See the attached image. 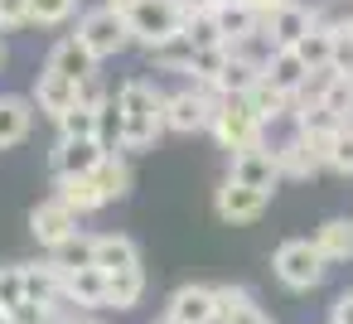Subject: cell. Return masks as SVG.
Here are the masks:
<instances>
[{
    "instance_id": "obj_16",
    "label": "cell",
    "mask_w": 353,
    "mask_h": 324,
    "mask_svg": "<svg viewBox=\"0 0 353 324\" xmlns=\"http://www.w3.org/2000/svg\"><path fill=\"white\" fill-rule=\"evenodd\" d=\"M34 97H15V92H6L0 97V150H10V145H20L30 131H34Z\"/></svg>"
},
{
    "instance_id": "obj_22",
    "label": "cell",
    "mask_w": 353,
    "mask_h": 324,
    "mask_svg": "<svg viewBox=\"0 0 353 324\" xmlns=\"http://www.w3.org/2000/svg\"><path fill=\"white\" fill-rule=\"evenodd\" d=\"M247 102H252V112L271 126V121H281V117H290L295 112V97L285 92V88H276L271 78H256V88L247 92Z\"/></svg>"
},
{
    "instance_id": "obj_7",
    "label": "cell",
    "mask_w": 353,
    "mask_h": 324,
    "mask_svg": "<svg viewBox=\"0 0 353 324\" xmlns=\"http://www.w3.org/2000/svg\"><path fill=\"white\" fill-rule=\"evenodd\" d=\"M102 155H107V145H102L97 136H59V145H54V155H49V170H54V179L92 174V170L102 165Z\"/></svg>"
},
{
    "instance_id": "obj_42",
    "label": "cell",
    "mask_w": 353,
    "mask_h": 324,
    "mask_svg": "<svg viewBox=\"0 0 353 324\" xmlns=\"http://www.w3.org/2000/svg\"><path fill=\"white\" fill-rule=\"evenodd\" d=\"M44 324H78V319H73L68 310H49V314H44Z\"/></svg>"
},
{
    "instance_id": "obj_6",
    "label": "cell",
    "mask_w": 353,
    "mask_h": 324,
    "mask_svg": "<svg viewBox=\"0 0 353 324\" xmlns=\"http://www.w3.org/2000/svg\"><path fill=\"white\" fill-rule=\"evenodd\" d=\"M218 102H223V97H218L208 83H189V88L170 92V102H165V131H179V136L208 131V126H213Z\"/></svg>"
},
{
    "instance_id": "obj_36",
    "label": "cell",
    "mask_w": 353,
    "mask_h": 324,
    "mask_svg": "<svg viewBox=\"0 0 353 324\" xmlns=\"http://www.w3.org/2000/svg\"><path fill=\"white\" fill-rule=\"evenodd\" d=\"M25 25H34L30 0H0V30H25Z\"/></svg>"
},
{
    "instance_id": "obj_15",
    "label": "cell",
    "mask_w": 353,
    "mask_h": 324,
    "mask_svg": "<svg viewBox=\"0 0 353 324\" xmlns=\"http://www.w3.org/2000/svg\"><path fill=\"white\" fill-rule=\"evenodd\" d=\"M44 68H54V73H63V78H73V83H88V78H97V59L88 54V44H83L78 34L59 39V44L49 49V63H44Z\"/></svg>"
},
{
    "instance_id": "obj_38",
    "label": "cell",
    "mask_w": 353,
    "mask_h": 324,
    "mask_svg": "<svg viewBox=\"0 0 353 324\" xmlns=\"http://www.w3.org/2000/svg\"><path fill=\"white\" fill-rule=\"evenodd\" d=\"M44 314H49V305H39V300H20V305L10 310L15 324H44Z\"/></svg>"
},
{
    "instance_id": "obj_50",
    "label": "cell",
    "mask_w": 353,
    "mask_h": 324,
    "mask_svg": "<svg viewBox=\"0 0 353 324\" xmlns=\"http://www.w3.org/2000/svg\"><path fill=\"white\" fill-rule=\"evenodd\" d=\"M155 324H174V319H155Z\"/></svg>"
},
{
    "instance_id": "obj_12",
    "label": "cell",
    "mask_w": 353,
    "mask_h": 324,
    "mask_svg": "<svg viewBox=\"0 0 353 324\" xmlns=\"http://www.w3.org/2000/svg\"><path fill=\"white\" fill-rule=\"evenodd\" d=\"M213 314H218V285H179L165 310V319L174 324H208Z\"/></svg>"
},
{
    "instance_id": "obj_49",
    "label": "cell",
    "mask_w": 353,
    "mask_h": 324,
    "mask_svg": "<svg viewBox=\"0 0 353 324\" xmlns=\"http://www.w3.org/2000/svg\"><path fill=\"white\" fill-rule=\"evenodd\" d=\"M0 324H15V319H10V314H6V319H0Z\"/></svg>"
},
{
    "instance_id": "obj_44",
    "label": "cell",
    "mask_w": 353,
    "mask_h": 324,
    "mask_svg": "<svg viewBox=\"0 0 353 324\" xmlns=\"http://www.w3.org/2000/svg\"><path fill=\"white\" fill-rule=\"evenodd\" d=\"M247 6H256L261 15H271V10H281V6H285V0H247Z\"/></svg>"
},
{
    "instance_id": "obj_17",
    "label": "cell",
    "mask_w": 353,
    "mask_h": 324,
    "mask_svg": "<svg viewBox=\"0 0 353 324\" xmlns=\"http://www.w3.org/2000/svg\"><path fill=\"white\" fill-rule=\"evenodd\" d=\"M92 266H102L107 276L126 271V266H141V247L126 232H102V237H92Z\"/></svg>"
},
{
    "instance_id": "obj_37",
    "label": "cell",
    "mask_w": 353,
    "mask_h": 324,
    "mask_svg": "<svg viewBox=\"0 0 353 324\" xmlns=\"http://www.w3.org/2000/svg\"><path fill=\"white\" fill-rule=\"evenodd\" d=\"M247 300H252L247 285H218V314H223V319H228L237 305H247Z\"/></svg>"
},
{
    "instance_id": "obj_27",
    "label": "cell",
    "mask_w": 353,
    "mask_h": 324,
    "mask_svg": "<svg viewBox=\"0 0 353 324\" xmlns=\"http://www.w3.org/2000/svg\"><path fill=\"white\" fill-rule=\"evenodd\" d=\"M256 78H261V68L232 54V59H228V68L218 73V83H213V92H218V97H247V92L256 88Z\"/></svg>"
},
{
    "instance_id": "obj_1",
    "label": "cell",
    "mask_w": 353,
    "mask_h": 324,
    "mask_svg": "<svg viewBox=\"0 0 353 324\" xmlns=\"http://www.w3.org/2000/svg\"><path fill=\"white\" fill-rule=\"evenodd\" d=\"M165 102L170 92H160L150 78H126L117 88V107H121V150H150L155 136L165 131Z\"/></svg>"
},
{
    "instance_id": "obj_5",
    "label": "cell",
    "mask_w": 353,
    "mask_h": 324,
    "mask_svg": "<svg viewBox=\"0 0 353 324\" xmlns=\"http://www.w3.org/2000/svg\"><path fill=\"white\" fill-rule=\"evenodd\" d=\"M78 39L88 44V54L102 63V59H117V54H126L136 39H131V25H126V15L121 10H112V6H97V10H88L83 20H78Z\"/></svg>"
},
{
    "instance_id": "obj_8",
    "label": "cell",
    "mask_w": 353,
    "mask_h": 324,
    "mask_svg": "<svg viewBox=\"0 0 353 324\" xmlns=\"http://www.w3.org/2000/svg\"><path fill=\"white\" fill-rule=\"evenodd\" d=\"M30 232H34V242L39 247H63L68 237H78V213L63 203V199H44V203H34L30 208Z\"/></svg>"
},
{
    "instance_id": "obj_46",
    "label": "cell",
    "mask_w": 353,
    "mask_h": 324,
    "mask_svg": "<svg viewBox=\"0 0 353 324\" xmlns=\"http://www.w3.org/2000/svg\"><path fill=\"white\" fill-rule=\"evenodd\" d=\"M218 6H242V0H218Z\"/></svg>"
},
{
    "instance_id": "obj_9",
    "label": "cell",
    "mask_w": 353,
    "mask_h": 324,
    "mask_svg": "<svg viewBox=\"0 0 353 324\" xmlns=\"http://www.w3.org/2000/svg\"><path fill=\"white\" fill-rule=\"evenodd\" d=\"M266 203H271V194H261V189H252L242 179H223V189L213 199V208H218L223 223H256L266 213Z\"/></svg>"
},
{
    "instance_id": "obj_51",
    "label": "cell",
    "mask_w": 353,
    "mask_h": 324,
    "mask_svg": "<svg viewBox=\"0 0 353 324\" xmlns=\"http://www.w3.org/2000/svg\"><path fill=\"white\" fill-rule=\"evenodd\" d=\"M78 324H97V319H78Z\"/></svg>"
},
{
    "instance_id": "obj_14",
    "label": "cell",
    "mask_w": 353,
    "mask_h": 324,
    "mask_svg": "<svg viewBox=\"0 0 353 324\" xmlns=\"http://www.w3.org/2000/svg\"><path fill=\"white\" fill-rule=\"evenodd\" d=\"M25 295L39 300V305H49V310L73 305L68 300V285H63V271L54 266V256L49 261H25Z\"/></svg>"
},
{
    "instance_id": "obj_19",
    "label": "cell",
    "mask_w": 353,
    "mask_h": 324,
    "mask_svg": "<svg viewBox=\"0 0 353 324\" xmlns=\"http://www.w3.org/2000/svg\"><path fill=\"white\" fill-rule=\"evenodd\" d=\"M63 285H68V300L78 310H102L107 305V271L102 266H78V271L63 276Z\"/></svg>"
},
{
    "instance_id": "obj_21",
    "label": "cell",
    "mask_w": 353,
    "mask_h": 324,
    "mask_svg": "<svg viewBox=\"0 0 353 324\" xmlns=\"http://www.w3.org/2000/svg\"><path fill=\"white\" fill-rule=\"evenodd\" d=\"M271 150H276V165H281V174H285V179H314V174L324 170V165L314 160V150L305 145V136H300V131H295L290 141L271 145Z\"/></svg>"
},
{
    "instance_id": "obj_26",
    "label": "cell",
    "mask_w": 353,
    "mask_h": 324,
    "mask_svg": "<svg viewBox=\"0 0 353 324\" xmlns=\"http://www.w3.org/2000/svg\"><path fill=\"white\" fill-rule=\"evenodd\" d=\"M314 242H319V252L329 256V266H334V261H353V218H329V223H319Z\"/></svg>"
},
{
    "instance_id": "obj_32",
    "label": "cell",
    "mask_w": 353,
    "mask_h": 324,
    "mask_svg": "<svg viewBox=\"0 0 353 324\" xmlns=\"http://www.w3.org/2000/svg\"><path fill=\"white\" fill-rule=\"evenodd\" d=\"M20 300H30L25 295V261H10V266H0V305L15 310Z\"/></svg>"
},
{
    "instance_id": "obj_2",
    "label": "cell",
    "mask_w": 353,
    "mask_h": 324,
    "mask_svg": "<svg viewBox=\"0 0 353 324\" xmlns=\"http://www.w3.org/2000/svg\"><path fill=\"white\" fill-rule=\"evenodd\" d=\"M208 131H213V141H218L223 150H232V155L266 145V121L252 112L247 97H223L218 112H213V126H208Z\"/></svg>"
},
{
    "instance_id": "obj_35",
    "label": "cell",
    "mask_w": 353,
    "mask_h": 324,
    "mask_svg": "<svg viewBox=\"0 0 353 324\" xmlns=\"http://www.w3.org/2000/svg\"><path fill=\"white\" fill-rule=\"evenodd\" d=\"M324 170H334V174H353V126L343 121L339 126V136H334V150H329V165Z\"/></svg>"
},
{
    "instance_id": "obj_31",
    "label": "cell",
    "mask_w": 353,
    "mask_h": 324,
    "mask_svg": "<svg viewBox=\"0 0 353 324\" xmlns=\"http://www.w3.org/2000/svg\"><path fill=\"white\" fill-rule=\"evenodd\" d=\"M30 10H34V25L44 30H59L78 15V0H30Z\"/></svg>"
},
{
    "instance_id": "obj_11",
    "label": "cell",
    "mask_w": 353,
    "mask_h": 324,
    "mask_svg": "<svg viewBox=\"0 0 353 324\" xmlns=\"http://www.w3.org/2000/svg\"><path fill=\"white\" fill-rule=\"evenodd\" d=\"M228 179H242V184H252V189L271 194L285 174H281V165H276V150H271V145H256V150L232 155V174H228Z\"/></svg>"
},
{
    "instance_id": "obj_47",
    "label": "cell",
    "mask_w": 353,
    "mask_h": 324,
    "mask_svg": "<svg viewBox=\"0 0 353 324\" xmlns=\"http://www.w3.org/2000/svg\"><path fill=\"white\" fill-rule=\"evenodd\" d=\"M0 63H6V44H0Z\"/></svg>"
},
{
    "instance_id": "obj_10",
    "label": "cell",
    "mask_w": 353,
    "mask_h": 324,
    "mask_svg": "<svg viewBox=\"0 0 353 324\" xmlns=\"http://www.w3.org/2000/svg\"><path fill=\"white\" fill-rule=\"evenodd\" d=\"M314 25H319V15H314L310 6H300V0H285L281 10H271V15H266V25H261V30L271 34V44H276V49H295Z\"/></svg>"
},
{
    "instance_id": "obj_24",
    "label": "cell",
    "mask_w": 353,
    "mask_h": 324,
    "mask_svg": "<svg viewBox=\"0 0 353 324\" xmlns=\"http://www.w3.org/2000/svg\"><path fill=\"white\" fill-rule=\"evenodd\" d=\"M261 78H271L276 88H285V92L295 97V92L305 88V78H310V68H305V59H300L295 49H276V54H271V63L261 68Z\"/></svg>"
},
{
    "instance_id": "obj_29",
    "label": "cell",
    "mask_w": 353,
    "mask_h": 324,
    "mask_svg": "<svg viewBox=\"0 0 353 324\" xmlns=\"http://www.w3.org/2000/svg\"><path fill=\"white\" fill-rule=\"evenodd\" d=\"M97 126H102V117H97V107H88V102H78V107H68L63 117H59V136H97ZM102 141V136H97Z\"/></svg>"
},
{
    "instance_id": "obj_30",
    "label": "cell",
    "mask_w": 353,
    "mask_h": 324,
    "mask_svg": "<svg viewBox=\"0 0 353 324\" xmlns=\"http://www.w3.org/2000/svg\"><path fill=\"white\" fill-rule=\"evenodd\" d=\"M54 266L68 276V271H78V266H92V237H68L63 247H54Z\"/></svg>"
},
{
    "instance_id": "obj_39",
    "label": "cell",
    "mask_w": 353,
    "mask_h": 324,
    "mask_svg": "<svg viewBox=\"0 0 353 324\" xmlns=\"http://www.w3.org/2000/svg\"><path fill=\"white\" fill-rule=\"evenodd\" d=\"M228 324H271V319L261 314V305H256V300H247V305H237V310L228 314Z\"/></svg>"
},
{
    "instance_id": "obj_23",
    "label": "cell",
    "mask_w": 353,
    "mask_h": 324,
    "mask_svg": "<svg viewBox=\"0 0 353 324\" xmlns=\"http://www.w3.org/2000/svg\"><path fill=\"white\" fill-rule=\"evenodd\" d=\"M92 179H97V189L107 194V203H112V199H126V194H131V179H136L131 165H126V150H107L102 165L92 170Z\"/></svg>"
},
{
    "instance_id": "obj_20",
    "label": "cell",
    "mask_w": 353,
    "mask_h": 324,
    "mask_svg": "<svg viewBox=\"0 0 353 324\" xmlns=\"http://www.w3.org/2000/svg\"><path fill=\"white\" fill-rule=\"evenodd\" d=\"M213 20H218V30H223V44H237V39H247V34H256L261 25H266V15L256 10V6H213Z\"/></svg>"
},
{
    "instance_id": "obj_28",
    "label": "cell",
    "mask_w": 353,
    "mask_h": 324,
    "mask_svg": "<svg viewBox=\"0 0 353 324\" xmlns=\"http://www.w3.org/2000/svg\"><path fill=\"white\" fill-rule=\"evenodd\" d=\"M295 54L305 59V68H310V73H314V68H329V59H334V30L319 20V25L295 44Z\"/></svg>"
},
{
    "instance_id": "obj_45",
    "label": "cell",
    "mask_w": 353,
    "mask_h": 324,
    "mask_svg": "<svg viewBox=\"0 0 353 324\" xmlns=\"http://www.w3.org/2000/svg\"><path fill=\"white\" fill-rule=\"evenodd\" d=\"M208 324H228V319H223V314H213V319H208Z\"/></svg>"
},
{
    "instance_id": "obj_3",
    "label": "cell",
    "mask_w": 353,
    "mask_h": 324,
    "mask_svg": "<svg viewBox=\"0 0 353 324\" xmlns=\"http://www.w3.org/2000/svg\"><path fill=\"white\" fill-rule=\"evenodd\" d=\"M271 271H276V281H281L285 290H314V285L324 281V271H329V256L319 252L314 237H290V242L276 247Z\"/></svg>"
},
{
    "instance_id": "obj_41",
    "label": "cell",
    "mask_w": 353,
    "mask_h": 324,
    "mask_svg": "<svg viewBox=\"0 0 353 324\" xmlns=\"http://www.w3.org/2000/svg\"><path fill=\"white\" fill-rule=\"evenodd\" d=\"M174 6H179L184 15H208V10L218 6V0H174Z\"/></svg>"
},
{
    "instance_id": "obj_34",
    "label": "cell",
    "mask_w": 353,
    "mask_h": 324,
    "mask_svg": "<svg viewBox=\"0 0 353 324\" xmlns=\"http://www.w3.org/2000/svg\"><path fill=\"white\" fill-rule=\"evenodd\" d=\"M329 68L339 78H353V25H339L334 30V59H329Z\"/></svg>"
},
{
    "instance_id": "obj_40",
    "label": "cell",
    "mask_w": 353,
    "mask_h": 324,
    "mask_svg": "<svg viewBox=\"0 0 353 324\" xmlns=\"http://www.w3.org/2000/svg\"><path fill=\"white\" fill-rule=\"evenodd\" d=\"M329 324H353V290H343V295L329 305Z\"/></svg>"
},
{
    "instance_id": "obj_18",
    "label": "cell",
    "mask_w": 353,
    "mask_h": 324,
    "mask_svg": "<svg viewBox=\"0 0 353 324\" xmlns=\"http://www.w3.org/2000/svg\"><path fill=\"white\" fill-rule=\"evenodd\" d=\"M54 199H63L78 218L97 213V208L107 203V194L97 189V179H92V174H68V179H54Z\"/></svg>"
},
{
    "instance_id": "obj_33",
    "label": "cell",
    "mask_w": 353,
    "mask_h": 324,
    "mask_svg": "<svg viewBox=\"0 0 353 324\" xmlns=\"http://www.w3.org/2000/svg\"><path fill=\"white\" fill-rule=\"evenodd\" d=\"M184 39L189 44H223V30L213 20V10L208 15H184Z\"/></svg>"
},
{
    "instance_id": "obj_43",
    "label": "cell",
    "mask_w": 353,
    "mask_h": 324,
    "mask_svg": "<svg viewBox=\"0 0 353 324\" xmlns=\"http://www.w3.org/2000/svg\"><path fill=\"white\" fill-rule=\"evenodd\" d=\"M102 6H112V10H121V15H131V10L141 6V0H102Z\"/></svg>"
},
{
    "instance_id": "obj_48",
    "label": "cell",
    "mask_w": 353,
    "mask_h": 324,
    "mask_svg": "<svg viewBox=\"0 0 353 324\" xmlns=\"http://www.w3.org/2000/svg\"><path fill=\"white\" fill-rule=\"evenodd\" d=\"M6 314H10V310H6V305H0V319H6Z\"/></svg>"
},
{
    "instance_id": "obj_25",
    "label": "cell",
    "mask_w": 353,
    "mask_h": 324,
    "mask_svg": "<svg viewBox=\"0 0 353 324\" xmlns=\"http://www.w3.org/2000/svg\"><path fill=\"white\" fill-rule=\"evenodd\" d=\"M141 295H145V271L141 266H126V271L107 276V305L112 310H136Z\"/></svg>"
},
{
    "instance_id": "obj_4",
    "label": "cell",
    "mask_w": 353,
    "mask_h": 324,
    "mask_svg": "<svg viewBox=\"0 0 353 324\" xmlns=\"http://www.w3.org/2000/svg\"><path fill=\"white\" fill-rule=\"evenodd\" d=\"M126 25H131V39L155 54V49L174 44L184 34V10L174 6V0H141V6L126 15Z\"/></svg>"
},
{
    "instance_id": "obj_13",
    "label": "cell",
    "mask_w": 353,
    "mask_h": 324,
    "mask_svg": "<svg viewBox=\"0 0 353 324\" xmlns=\"http://www.w3.org/2000/svg\"><path fill=\"white\" fill-rule=\"evenodd\" d=\"M78 97H83V83H73V78H63V73H54V68H44L39 78H34V107L44 112V117H63L68 107H78Z\"/></svg>"
}]
</instances>
